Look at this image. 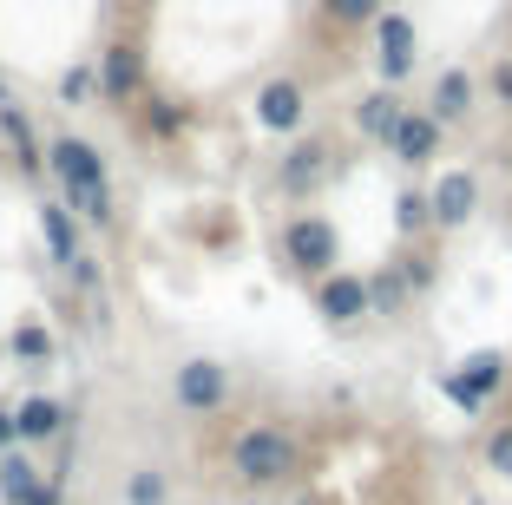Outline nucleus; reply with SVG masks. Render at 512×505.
<instances>
[{"instance_id": "nucleus-14", "label": "nucleus", "mask_w": 512, "mask_h": 505, "mask_svg": "<svg viewBox=\"0 0 512 505\" xmlns=\"http://www.w3.org/2000/svg\"><path fill=\"white\" fill-rule=\"evenodd\" d=\"M401 112H407L401 92H394V86H375V92H362V99H355V132L375 138V145H388L394 125H401Z\"/></svg>"}, {"instance_id": "nucleus-31", "label": "nucleus", "mask_w": 512, "mask_h": 505, "mask_svg": "<svg viewBox=\"0 0 512 505\" xmlns=\"http://www.w3.org/2000/svg\"><path fill=\"white\" fill-rule=\"evenodd\" d=\"M250 505H270V499H250Z\"/></svg>"}, {"instance_id": "nucleus-21", "label": "nucleus", "mask_w": 512, "mask_h": 505, "mask_svg": "<svg viewBox=\"0 0 512 505\" xmlns=\"http://www.w3.org/2000/svg\"><path fill=\"white\" fill-rule=\"evenodd\" d=\"M0 132H7V145H14V158L27 164V171H40V164H46V138H33V125H27L20 105H0Z\"/></svg>"}, {"instance_id": "nucleus-13", "label": "nucleus", "mask_w": 512, "mask_h": 505, "mask_svg": "<svg viewBox=\"0 0 512 505\" xmlns=\"http://www.w3.org/2000/svg\"><path fill=\"white\" fill-rule=\"evenodd\" d=\"M473 105H480V79H473L467 66H447V73L434 79V92H427V112H434L440 125H467Z\"/></svg>"}, {"instance_id": "nucleus-29", "label": "nucleus", "mask_w": 512, "mask_h": 505, "mask_svg": "<svg viewBox=\"0 0 512 505\" xmlns=\"http://www.w3.org/2000/svg\"><path fill=\"white\" fill-rule=\"evenodd\" d=\"M7 446H20V427H14V407H0V453Z\"/></svg>"}, {"instance_id": "nucleus-7", "label": "nucleus", "mask_w": 512, "mask_h": 505, "mask_svg": "<svg viewBox=\"0 0 512 505\" xmlns=\"http://www.w3.org/2000/svg\"><path fill=\"white\" fill-rule=\"evenodd\" d=\"M506 374L512 368H506V355H499V348H473V355L460 361L453 374H440V394H447L460 414H486V407H493V394L506 387Z\"/></svg>"}, {"instance_id": "nucleus-28", "label": "nucleus", "mask_w": 512, "mask_h": 505, "mask_svg": "<svg viewBox=\"0 0 512 505\" xmlns=\"http://www.w3.org/2000/svg\"><path fill=\"white\" fill-rule=\"evenodd\" d=\"M486 92H493V105H506L512 112V53H499L493 73H486Z\"/></svg>"}, {"instance_id": "nucleus-5", "label": "nucleus", "mask_w": 512, "mask_h": 505, "mask_svg": "<svg viewBox=\"0 0 512 505\" xmlns=\"http://www.w3.org/2000/svg\"><path fill=\"white\" fill-rule=\"evenodd\" d=\"M368 60H375V79L381 86H407L414 79V66H421V27L407 14H394V7H381L375 27H368Z\"/></svg>"}, {"instance_id": "nucleus-17", "label": "nucleus", "mask_w": 512, "mask_h": 505, "mask_svg": "<svg viewBox=\"0 0 512 505\" xmlns=\"http://www.w3.org/2000/svg\"><path fill=\"white\" fill-rule=\"evenodd\" d=\"M46 486V473L33 466L27 446H7L0 453V505H33V492Z\"/></svg>"}, {"instance_id": "nucleus-15", "label": "nucleus", "mask_w": 512, "mask_h": 505, "mask_svg": "<svg viewBox=\"0 0 512 505\" xmlns=\"http://www.w3.org/2000/svg\"><path fill=\"white\" fill-rule=\"evenodd\" d=\"M184 125H191V105H184V99H171V92H145V99H138V132H145V138L178 145Z\"/></svg>"}, {"instance_id": "nucleus-24", "label": "nucleus", "mask_w": 512, "mask_h": 505, "mask_svg": "<svg viewBox=\"0 0 512 505\" xmlns=\"http://www.w3.org/2000/svg\"><path fill=\"white\" fill-rule=\"evenodd\" d=\"M322 7V20H329V27H375V14H381V0H316Z\"/></svg>"}, {"instance_id": "nucleus-26", "label": "nucleus", "mask_w": 512, "mask_h": 505, "mask_svg": "<svg viewBox=\"0 0 512 505\" xmlns=\"http://www.w3.org/2000/svg\"><path fill=\"white\" fill-rule=\"evenodd\" d=\"M60 276H66V283H73V289H79V296H99V289H106V269L92 263V256H86V250H79V256H73V263H66V269H60Z\"/></svg>"}, {"instance_id": "nucleus-16", "label": "nucleus", "mask_w": 512, "mask_h": 505, "mask_svg": "<svg viewBox=\"0 0 512 505\" xmlns=\"http://www.w3.org/2000/svg\"><path fill=\"white\" fill-rule=\"evenodd\" d=\"M14 427H20V446H46L66 433V401H53V394H33V401L14 407Z\"/></svg>"}, {"instance_id": "nucleus-20", "label": "nucleus", "mask_w": 512, "mask_h": 505, "mask_svg": "<svg viewBox=\"0 0 512 505\" xmlns=\"http://www.w3.org/2000/svg\"><path fill=\"white\" fill-rule=\"evenodd\" d=\"M7 355H14L20 368H46V361L60 355V342H53V328H46V322H20L14 335H7Z\"/></svg>"}, {"instance_id": "nucleus-2", "label": "nucleus", "mask_w": 512, "mask_h": 505, "mask_svg": "<svg viewBox=\"0 0 512 505\" xmlns=\"http://www.w3.org/2000/svg\"><path fill=\"white\" fill-rule=\"evenodd\" d=\"M224 460H230V479H243L250 492H270V486L302 479V440L283 420H250V427L230 440Z\"/></svg>"}, {"instance_id": "nucleus-4", "label": "nucleus", "mask_w": 512, "mask_h": 505, "mask_svg": "<svg viewBox=\"0 0 512 505\" xmlns=\"http://www.w3.org/2000/svg\"><path fill=\"white\" fill-rule=\"evenodd\" d=\"M92 73H99V99H106L112 112H138V99L151 92V53H145V40H138V33H119L112 46H99Z\"/></svg>"}, {"instance_id": "nucleus-11", "label": "nucleus", "mask_w": 512, "mask_h": 505, "mask_svg": "<svg viewBox=\"0 0 512 505\" xmlns=\"http://www.w3.org/2000/svg\"><path fill=\"white\" fill-rule=\"evenodd\" d=\"M427 197H434V230H467V223L480 217V178H473L467 164L440 171V178L427 184Z\"/></svg>"}, {"instance_id": "nucleus-6", "label": "nucleus", "mask_w": 512, "mask_h": 505, "mask_svg": "<svg viewBox=\"0 0 512 505\" xmlns=\"http://www.w3.org/2000/svg\"><path fill=\"white\" fill-rule=\"evenodd\" d=\"M171 401H178V414H191V420L224 414V407H230V368L211 361V355L178 361V368H171Z\"/></svg>"}, {"instance_id": "nucleus-10", "label": "nucleus", "mask_w": 512, "mask_h": 505, "mask_svg": "<svg viewBox=\"0 0 512 505\" xmlns=\"http://www.w3.org/2000/svg\"><path fill=\"white\" fill-rule=\"evenodd\" d=\"M309 302H316V315L329 328H355V322H368V315H375L362 269H329L322 283H309Z\"/></svg>"}, {"instance_id": "nucleus-9", "label": "nucleus", "mask_w": 512, "mask_h": 505, "mask_svg": "<svg viewBox=\"0 0 512 505\" xmlns=\"http://www.w3.org/2000/svg\"><path fill=\"white\" fill-rule=\"evenodd\" d=\"M329 178H335V145L316 138V132H309V138L296 132V145L276 158V191H283V197H316Z\"/></svg>"}, {"instance_id": "nucleus-27", "label": "nucleus", "mask_w": 512, "mask_h": 505, "mask_svg": "<svg viewBox=\"0 0 512 505\" xmlns=\"http://www.w3.org/2000/svg\"><path fill=\"white\" fill-rule=\"evenodd\" d=\"M92 92H99V73H92V66H66L60 73V99L66 105H86Z\"/></svg>"}, {"instance_id": "nucleus-30", "label": "nucleus", "mask_w": 512, "mask_h": 505, "mask_svg": "<svg viewBox=\"0 0 512 505\" xmlns=\"http://www.w3.org/2000/svg\"><path fill=\"white\" fill-rule=\"evenodd\" d=\"M0 105H14V92H7V79H0Z\"/></svg>"}, {"instance_id": "nucleus-1", "label": "nucleus", "mask_w": 512, "mask_h": 505, "mask_svg": "<svg viewBox=\"0 0 512 505\" xmlns=\"http://www.w3.org/2000/svg\"><path fill=\"white\" fill-rule=\"evenodd\" d=\"M46 171H53V184H60L66 210H73L79 223H92V230H112V223H119V197H112L106 151L92 145V138L53 132V138H46Z\"/></svg>"}, {"instance_id": "nucleus-3", "label": "nucleus", "mask_w": 512, "mask_h": 505, "mask_svg": "<svg viewBox=\"0 0 512 505\" xmlns=\"http://www.w3.org/2000/svg\"><path fill=\"white\" fill-rule=\"evenodd\" d=\"M276 250H283V269H289V276L322 283L329 269H342V230H335L322 210H296V217L276 230Z\"/></svg>"}, {"instance_id": "nucleus-19", "label": "nucleus", "mask_w": 512, "mask_h": 505, "mask_svg": "<svg viewBox=\"0 0 512 505\" xmlns=\"http://www.w3.org/2000/svg\"><path fill=\"white\" fill-rule=\"evenodd\" d=\"M394 230H401L407 243L434 237V197H427L421 184H407V191H394Z\"/></svg>"}, {"instance_id": "nucleus-23", "label": "nucleus", "mask_w": 512, "mask_h": 505, "mask_svg": "<svg viewBox=\"0 0 512 505\" xmlns=\"http://www.w3.org/2000/svg\"><path fill=\"white\" fill-rule=\"evenodd\" d=\"M125 505H171V473L165 466H132L125 473Z\"/></svg>"}, {"instance_id": "nucleus-8", "label": "nucleus", "mask_w": 512, "mask_h": 505, "mask_svg": "<svg viewBox=\"0 0 512 505\" xmlns=\"http://www.w3.org/2000/svg\"><path fill=\"white\" fill-rule=\"evenodd\" d=\"M256 132H270V138H296L309 132V86H302L296 73H276L256 86Z\"/></svg>"}, {"instance_id": "nucleus-25", "label": "nucleus", "mask_w": 512, "mask_h": 505, "mask_svg": "<svg viewBox=\"0 0 512 505\" xmlns=\"http://www.w3.org/2000/svg\"><path fill=\"white\" fill-rule=\"evenodd\" d=\"M486 473L512 479V420H499V427L486 433Z\"/></svg>"}, {"instance_id": "nucleus-22", "label": "nucleus", "mask_w": 512, "mask_h": 505, "mask_svg": "<svg viewBox=\"0 0 512 505\" xmlns=\"http://www.w3.org/2000/svg\"><path fill=\"white\" fill-rule=\"evenodd\" d=\"M368 302H375V315H407L414 289H407L401 263H394V269H375V276H368Z\"/></svg>"}, {"instance_id": "nucleus-12", "label": "nucleus", "mask_w": 512, "mask_h": 505, "mask_svg": "<svg viewBox=\"0 0 512 505\" xmlns=\"http://www.w3.org/2000/svg\"><path fill=\"white\" fill-rule=\"evenodd\" d=\"M440 145H447V125H440L434 112H427V105H407L401 125H394V138H388V151L407 164V171L434 164V158H440Z\"/></svg>"}, {"instance_id": "nucleus-18", "label": "nucleus", "mask_w": 512, "mask_h": 505, "mask_svg": "<svg viewBox=\"0 0 512 505\" xmlns=\"http://www.w3.org/2000/svg\"><path fill=\"white\" fill-rule=\"evenodd\" d=\"M40 237H46V256H53L60 269L79 256V223H73V210H66V197L40 204Z\"/></svg>"}]
</instances>
